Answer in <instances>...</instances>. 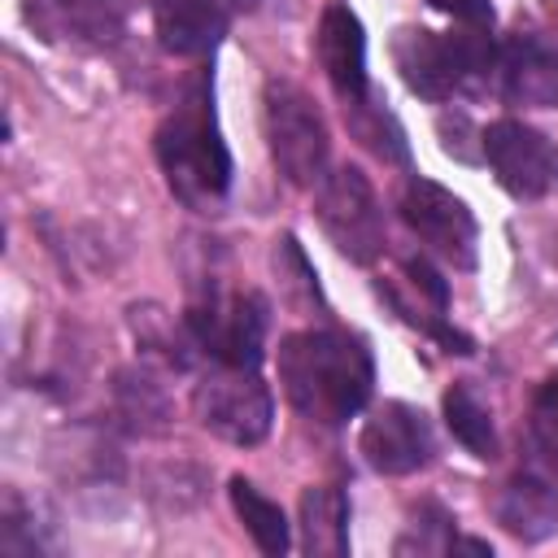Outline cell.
<instances>
[{"label":"cell","instance_id":"8","mask_svg":"<svg viewBox=\"0 0 558 558\" xmlns=\"http://www.w3.org/2000/svg\"><path fill=\"white\" fill-rule=\"evenodd\" d=\"M405 227L418 235V244L449 262L453 270H471L475 266V244H480V227H475V214L466 209L462 196H453L449 187L414 174L405 187H401V201H397Z\"/></svg>","mask_w":558,"mask_h":558},{"label":"cell","instance_id":"3","mask_svg":"<svg viewBox=\"0 0 558 558\" xmlns=\"http://www.w3.org/2000/svg\"><path fill=\"white\" fill-rule=\"evenodd\" d=\"M392 65L401 83L423 100H449L458 92L480 96L497 83L501 48H493L484 26L462 31H427V26H401L392 35Z\"/></svg>","mask_w":558,"mask_h":558},{"label":"cell","instance_id":"10","mask_svg":"<svg viewBox=\"0 0 558 558\" xmlns=\"http://www.w3.org/2000/svg\"><path fill=\"white\" fill-rule=\"evenodd\" d=\"M357 449H362L371 471H379V475H410V471L432 462L436 440H432V423H427L423 410H414L405 401H384L362 423Z\"/></svg>","mask_w":558,"mask_h":558},{"label":"cell","instance_id":"15","mask_svg":"<svg viewBox=\"0 0 558 558\" xmlns=\"http://www.w3.org/2000/svg\"><path fill=\"white\" fill-rule=\"evenodd\" d=\"M497 523L510 536L536 545L558 532V493L536 475H514L497 497Z\"/></svg>","mask_w":558,"mask_h":558},{"label":"cell","instance_id":"21","mask_svg":"<svg viewBox=\"0 0 558 558\" xmlns=\"http://www.w3.org/2000/svg\"><path fill=\"white\" fill-rule=\"evenodd\" d=\"M405 275H410V283H414V292H418V296H427L436 310H445V305H449V288H445V279H440L423 257H410V262H405Z\"/></svg>","mask_w":558,"mask_h":558},{"label":"cell","instance_id":"14","mask_svg":"<svg viewBox=\"0 0 558 558\" xmlns=\"http://www.w3.org/2000/svg\"><path fill=\"white\" fill-rule=\"evenodd\" d=\"M161 48L174 57H205L227 35V9L218 0H153Z\"/></svg>","mask_w":558,"mask_h":558},{"label":"cell","instance_id":"4","mask_svg":"<svg viewBox=\"0 0 558 558\" xmlns=\"http://www.w3.org/2000/svg\"><path fill=\"white\" fill-rule=\"evenodd\" d=\"M262 126H266V148H270L275 170L296 187H314L323 179L331 140H327V122L318 105L310 100V92L288 78H266Z\"/></svg>","mask_w":558,"mask_h":558},{"label":"cell","instance_id":"18","mask_svg":"<svg viewBox=\"0 0 558 558\" xmlns=\"http://www.w3.org/2000/svg\"><path fill=\"white\" fill-rule=\"evenodd\" d=\"M445 423L453 432V440L462 449H471L475 458L493 462L497 458V432H493V414L484 410V401L466 388V384H453L445 392Z\"/></svg>","mask_w":558,"mask_h":558},{"label":"cell","instance_id":"5","mask_svg":"<svg viewBox=\"0 0 558 558\" xmlns=\"http://www.w3.org/2000/svg\"><path fill=\"white\" fill-rule=\"evenodd\" d=\"M192 410L205 432H214L227 445H262L270 423H275V397L257 379L253 366H218L196 384Z\"/></svg>","mask_w":558,"mask_h":558},{"label":"cell","instance_id":"17","mask_svg":"<svg viewBox=\"0 0 558 558\" xmlns=\"http://www.w3.org/2000/svg\"><path fill=\"white\" fill-rule=\"evenodd\" d=\"M227 493H231V506H235V514H240L244 532L253 536V545H257L262 554H270V558L288 554L292 532H288V514L279 510V501H270L266 493H257L244 475H235Z\"/></svg>","mask_w":558,"mask_h":558},{"label":"cell","instance_id":"22","mask_svg":"<svg viewBox=\"0 0 558 558\" xmlns=\"http://www.w3.org/2000/svg\"><path fill=\"white\" fill-rule=\"evenodd\" d=\"M432 9H440V13H449L453 22H462V26H493V4L488 0H427Z\"/></svg>","mask_w":558,"mask_h":558},{"label":"cell","instance_id":"2","mask_svg":"<svg viewBox=\"0 0 558 558\" xmlns=\"http://www.w3.org/2000/svg\"><path fill=\"white\" fill-rule=\"evenodd\" d=\"M153 148H157V161H161V174H166L170 192L187 209H209L214 201L227 196V187H231V153H227L222 131H218L214 96H209V78L205 74L166 113V122L153 135Z\"/></svg>","mask_w":558,"mask_h":558},{"label":"cell","instance_id":"12","mask_svg":"<svg viewBox=\"0 0 558 558\" xmlns=\"http://www.w3.org/2000/svg\"><path fill=\"white\" fill-rule=\"evenodd\" d=\"M314 48H318V65H323L327 83L336 87V96L344 105H353L371 92L366 87V35H362V22L344 4L323 9Z\"/></svg>","mask_w":558,"mask_h":558},{"label":"cell","instance_id":"7","mask_svg":"<svg viewBox=\"0 0 558 558\" xmlns=\"http://www.w3.org/2000/svg\"><path fill=\"white\" fill-rule=\"evenodd\" d=\"M183 323H187V340L201 353H209V362L257 371L270 327V310L257 292H209L183 314Z\"/></svg>","mask_w":558,"mask_h":558},{"label":"cell","instance_id":"16","mask_svg":"<svg viewBox=\"0 0 558 558\" xmlns=\"http://www.w3.org/2000/svg\"><path fill=\"white\" fill-rule=\"evenodd\" d=\"M301 549L314 558H340L349 549V501L340 488L318 484L301 493Z\"/></svg>","mask_w":558,"mask_h":558},{"label":"cell","instance_id":"13","mask_svg":"<svg viewBox=\"0 0 558 558\" xmlns=\"http://www.w3.org/2000/svg\"><path fill=\"white\" fill-rule=\"evenodd\" d=\"M497 87L510 105H558V48L541 44L536 35H510L501 44Z\"/></svg>","mask_w":558,"mask_h":558},{"label":"cell","instance_id":"11","mask_svg":"<svg viewBox=\"0 0 558 558\" xmlns=\"http://www.w3.org/2000/svg\"><path fill=\"white\" fill-rule=\"evenodd\" d=\"M26 22L48 44L65 48H109L122 35V0H22Z\"/></svg>","mask_w":558,"mask_h":558},{"label":"cell","instance_id":"9","mask_svg":"<svg viewBox=\"0 0 558 558\" xmlns=\"http://www.w3.org/2000/svg\"><path fill=\"white\" fill-rule=\"evenodd\" d=\"M484 161L514 201H541L558 192V144L519 118L484 126Z\"/></svg>","mask_w":558,"mask_h":558},{"label":"cell","instance_id":"20","mask_svg":"<svg viewBox=\"0 0 558 558\" xmlns=\"http://www.w3.org/2000/svg\"><path fill=\"white\" fill-rule=\"evenodd\" d=\"M532 445L545 471L558 480V375H549L532 397Z\"/></svg>","mask_w":558,"mask_h":558},{"label":"cell","instance_id":"6","mask_svg":"<svg viewBox=\"0 0 558 558\" xmlns=\"http://www.w3.org/2000/svg\"><path fill=\"white\" fill-rule=\"evenodd\" d=\"M314 218L349 262L371 266L384 253V214L371 179L357 166H336L314 183Z\"/></svg>","mask_w":558,"mask_h":558},{"label":"cell","instance_id":"1","mask_svg":"<svg viewBox=\"0 0 558 558\" xmlns=\"http://www.w3.org/2000/svg\"><path fill=\"white\" fill-rule=\"evenodd\" d=\"M279 384L292 410L310 423L340 427L353 418L375 388V362L362 336L336 327H310L279 340Z\"/></svg>","mask_w":558,"mask_h":558},{"label":"cell","instance_id":"23","mask_svg":"<svg viewBox=\"0 0 558 558\" xmlns=\"http://www.w3.org/2000/svg\"><path fill=\"white\" fill-rule=\"evenodd\" d=\"M244 4H253V0H244Z\"/></svg>","mask_w":558,"mask_h":558},{"label":"cell","instance_id":"19","mask_svg":"<svg viewBox=\"0 0 558 558\" xmlns=\"http://www.w3.org/2000/svg\"><path fill=\"white\" fill-rule=\"evenodd\" d=\"M349 109V118H353V131H357V140L366 144V148H375L384 161H405V140H401V126L384 113V109H375L371 105V92L362 96V100H353V105H344Z\"/></svg>","mask_w":558,"mask_h":558}]
</instances>
